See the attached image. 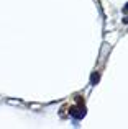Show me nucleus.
<instances>
[{
	"label": "nucleus",
	"mask_w": 128,
	"mask_h": 129,
	"mask_svg": "<svg viewBox=\"0 0 128 129\" xmlns=\"http://www.w3.org/2000/svg\"><path fill=\"white\" fill-rule=\"evenodd\" d=\"M69 114H72V116H76V118H82L84 116V108L80 110V108L72 106V108H69Z\"/></svg>",
	"instance_id": "nucleus-1"
},
{
	"label": "nucleus",
	"mask_w": 128,
	"mask_h": 129,
	"mask_svg": "<svg viewBox=\"0 0 128 129\" xmlns=\"http://www.w3.org/2000/svg\"><path fill=\"white\" fill-rule=\"evenodd\" d=\"M125 12H128V3H126V7H125Z\"/></svg>",
	"instance_id": "nucleus-2"
},
{
	"label": "nucleus",
	"mask_w": 128,
	"mask_h": 129,
	"mask_svg": "<svg viewBox=\"0 0 128 129\" xmlns=\"http://www.w3.org/2000/svg\"><path fill=\"white\" fill-rule=\"evenodd\" d=\"M126 21H128V18H126Z\"/></svg>",
	"instance_id": "nucleus-3"
}]
</instances>
